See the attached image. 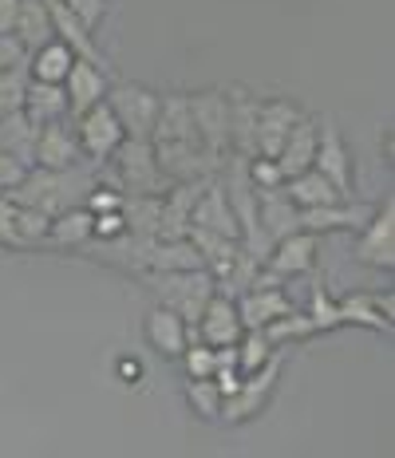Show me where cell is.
Masks as SVG:
<instances>
[{"label":"cell","mask_w":395,"mask_h":458,"mask_svg":"<svg viewBox=\"0 0 395 458\" xmlns=\"http://www.w3.org/2000/svg\"><path fill=\"white\" fill-rule=\"evenodd\" d=\"M99 182V174H95V166H72V170H40L32 166L24 174V182L16 190H8V202L13 206H28V209H40V214L56 217L64 214V209H75L83 206V198L95 190Z\"/></svg>","instance_id":"1"},{"label":"cell","mask_w":395,"mask_h":458,"mask_svg":"<svg viewBox=\"0 0 395 458\" xmlns=\"http://www.w3.org/2000/svg\"><path fill=\"white\" fill-rule=\"evenodd\" d=\"M147 284L162 297V309H170L182 324L194 328L214 297V276L210 269H186V273H147Z\"/></svg>","instance_id":"2"},{"label":"cell","mask_w":395,"mask_h":458,"mask_svg":"<svg viewBox=\"0 0 395 458\" xmlns=\"http://www.w3.org/2000/svg\"><path fill=\"white\" fill-rule=\"evenodd\" d=\"M115 190L123 194H147V198H162L170 190L167 174L159 170L150 150V139H123L119 150H115Z\"/></svg>","instance_id":"3"},{"label":"cell","mask_w":395,"mask_h":458,"mask_svg":"<svg viewBox=\"0 0 395 458\" xmlns=\"http://www.w3.org/2000/svg\"><path fill=\"white\" fill-rule=\"evenodd\" d=\"M103 103H107L111 114L119 119L127 139H150L162 95H154L150 88H142V83H115V88H107V99Z\"/></svg>","instance_id":"4"},{"label":"cell","mask_w":395,"mask_h":458,"mask_svg":"<svg viewBox=\"0 0 395 458\" xmlns=\"http://www.w3.org/2000/svg\"><path fill=\"white\" fill-rule=\"evenodd\" d=\"M316 250H321V237L296 229L293 237H285V242H277L273 250H269L262 273H257V284H285V281H293V276L313 273Z\"/></svg>","instance_id":"5"},{"label":"cell","mask_w":395,"mask_h":458,"mask_svg":"<svg viewBox=\"0 0 395 458\" xmlns=\"http://www.w3.org/2000/svg\"><path fill=\"white\" fill-rule=\"evenodd\" d=\"M190 123L198 142L214 158H229V95L226 91H194L186 95Z\"/></svg>","instance_id":"6"},{"label":"cell","mask_w":395,"mask_h":458,"mask_svg":"<svg viewBox=\"0 0 395 458\" xmlns=\"http://www.w3.org/2000/svg\"><path fill=\"white\" fill-rule=\"evenodd\" d=\"M277 379H281V360H269L265 368L249 371V376H242V387L234 391V395L221 399V423H249L262 407L269 403V395H273Z\"/></svg>","instance_id":"7"},{"label":"cell","mask_w":395,"mask_h":458,"mask_svg":"<svg viewBox=\"0 0 395 458\" xmlns=\"http://www.w3.org/2000/svg\"><path fill=\"white\" fill-rule=\"evenodd\" d=\"M313 170L329 178L332 190L344 198V202H356V198H352V155H348V142H344V135L336 131V123H324V127H316Z\"/></svg>","instance_id":"8"},{"label":"cell","mask_w":395,"mask_h":458,"mask_svg":"<svg viewBox=\"0 0 395 458\" xmlns=\"http://www.w3.org/2000/svg\"><path fill=\"white\" fill-rule=\"evenodd\" d=\"M356 261L372 265V269H391L395 265V198H388V202L360 225Z\"/></svg>","instance_id":"9"},{"label":"cell","mask_w":395,"mask_h":458,"mask_svg":"<svg viewBox=\"0 0 395 458\" xmlns=\"http://www.w3.org/2000/svg\"><path fill=\"white\" fill-rule=\"evenodd\" d=\"M75 139H80V150L91 162H103V158H111L115 150H119V142L127 135H123L119 119L111 114L107 103H99V107L83 111L80 119H75Z\"/></svg>","instance_id":"10"},{"label":"cell","mask_w":395,"mask_h":458,"mask_svg":"<svg viewBox=\"0 0 395 458\" xmlns=\"http://www.w3.org/2000/svg\"><path fill=\"white\" fill-rule=\"evenodd\" d=\"M83 162L80 139H75V127L67 119L47 123V127L36 131V147H32V166L40 170H72Z\"/></svg>","instance_id":"11"},{"label":"cell","mask_w":395,"mask_h":458,"mask_svg":"<svg viewBox=\"0 0 395 458\" xmlns=\"http://www.w3.org/2000/svg\"><path fill=\"white\" fill-rule=\"evenodd\" d=\"M301 119L305 114L288 99L262 103V107H257V131H253V158H273L277 150H281V142L288 139V131Z\"/></svg>","instance_id":"12"},{"label":"cell","mask_w":395,"mask_h":458,"mask_svg":"<svg viewBox=\"0 0 395 458\" xmlns=\"http://www.w3.org/2000/svg\"><path fill=\"white\" fill-rule=\"evenodd\" d=\"M234 304H237V320H242L245 332H262L273 320L293 312V301L285 297L281 284H253V289L242 293Z\"/></svg>","instance_id":"13"},{"label":"cell","mask_w":395,"mask_h":458,"mask_svg":"<svg viewBox=\"0 0 395 458\" xmlns=\"http://www.w3.org/2000/svg\"><path fill=\"white\" fill-rule=\"evenodd\" d=\"M214 182V178H210ZM206 182H175L159 202V242H178L190 233V214H194L198 194Z\"/></svg>","instance_id":"14"},{"label":"cell","mask_w":395,"mask_h":458,"mask_svg":"<svg viewBox=\"0 0 395 458\" xmlns=\"http://www.w3.org/2000/svg\"><path fill=\"white\" fill-rule=\"evenodd\" d=\"M107 88H111V83H107V72L95 68V64L75 60V64H72V72H67V80H64L67 114H72V119H80L83 111L99 107V103L107 99Z\"/></svg>","instance_id":"15"},{"label":"cell","mask_w":395,"mask_h":458,"mask_svg":"<svg viewBox=\"0 0 395 458\" xmlns=\"http://www.w3.org/2000/svg\"><path fill=\"white\" fill-rule=\"evenodd\" d=\"M296 217H301V209L293 206V198H288L285 190H257V225H262L269 250L301 229Z\"/></svg>","instance_id":"16"},{"label":"cell","mask_w":395,"mask_h":458,"mask_svg":"<svg viewBox=\"0 0 395 458\" xmlns=\"http://www.w3.org/2000/svg\"><path fill=\"white\" fill-rule=\"evenodd\" d=\"M242 320H237V304L229 301V297H210L206 304V312L198 317L194 324V336L202 344H210V348H226V344H237L242 340Z\"/></svg>","instance_id":"17"},{"label":"cell","mask_w":395,"mask_h":458,"mask_svg":"<svg viewBox=\"0 0 395 458\" xmlns=\"http://www.w3.org/2000/svg\"><path fill=\"white\" fill-rule=\"evenodd\" d=\"M340 304V324H364L375 332H391V317H395V301L391 293H348Z\"/></svg>","instance_id":"18"},{"label":"cell","mask_w":395,"mask_h":458,"mask_svg":"<svg viewBox=\"0 0 395 458\" xmlns=\"http://www.w3.org/2000/svg\"><path fill=\"white\" fill-rule=\"evenodd\" d=\"M190 225L242 242L237 222H234V209H229V202H226V190H221V182H206V190H202L198 202H194V214H190Z\"/></svg>","instance_id":"19"},{"label":"cell","mask_w":395,"mask_h":458,"mask_svg":"<svg viewBox=\"0 0 395 458\" xmlns=\"http://www.w3.org/2000/svg\"><path fill=\"white\" fill-rule=\"evenodd\" d=\"M316 127L321 123L313 119H301L293 131H288V139L281 142V150L273 155L277 170H281V178L288 182V178L305 174V170H313V155H316Z\"/></svg>","instance_id":"20"},{"label":"cell","mask_w":395,"mask_h":458,"mask_svg":"<svg viewBox=\"0 0 395 458\" xmlns=\"http://www.w3.org/2000/svg\"><path fill=\"white\" fill-rule=\"evenodd\" d=\"M147 340H150V348L159 352V356H167V360H178L182 352H186V344H190V324H182L170 309H150L147 312Z\"/></svg>","instance_id":"21"},{"label":"cell","mask_w":395,"mask_h":458,"mask_svg":"<svg viewBox=\"0 0 395 458\" xmlns=\"http://www.w3.org/2000/svg\"><path fill=\"white\" fill-rule=\"evenodd\" d=\"M257 107L245 91H229V155L253 158V131H257Z\"/></svg>","instance_id":"22"},{"label":"cell","mask_w":395,"mask_h":458,"mask_svg":"<svg viewBox=\"0 0 395 458\" xmlns=\"http://www.w3.org/2000/svg\"><path fill=\"white\" fill-rule=\"evenodd\" d=\"M301 229L305 233H332V229H360L368 222V214H364V206L356 202H332V206H316V209H301Z\"/></svg>","instance_id":"23"},{"label":"cell","mask_w":395,"mask_h":458,"mask_svg":"<svg viewBox=\"0 0 395 458\" xmlns=\"http://www.w3.org/2000/svg\"><path fill=\"white\" fill-rule=\"evenodd\" d=\"M24 114H28V123H32V127H47V123L67 119L64 83H36V80H28Z\"/></svg>","instance_id":"24"},{"label":"cell","mask_w":395,"mask_h":458,"mask_svg":"<svg viewBox=\"0 0 395 458\" xmlns=\"http://www.w3.org/2000/svg\"><path fill=\"white\" fill-rule=\"evenodd\" d=\"M72 64H75L72 47L52 36V40L40 44L36 52H28V80H36V83H64L67 72H72Z\"/></svg>","instance_id":"25"},{"label":"cell","mask_w":395,"mask_h":458,"mask_svg":"<svg viewBox=\"0 0 395 458\" xmlns=\"http://www.w3.org/2000/svg\"><path fill=\"white\" fill-rule=\"evenodd\" d=\"M91 222H95V217H91L83 206L64 209V214L52 217V229H47V245H56V250H80V245L91 242Z\"/></svg>","instance_id":"26"},{"label":"cell","mask_w":395,"mask_h":458,"mask_svg":"<svg viewBox=\"0 0 395 458\" xmlns=\"http://www.w3.org/2000/svg\"><path fill=\"white\" fill-rule=\"evenodd\" d=\"M288 198H293L296 209H316V206H332V202H344L340 194L332 190V182L324 174H316V170H305V174L288 178L281 186Z\"/></svg>","instance_id":"27"},{"label":"cell","mask_w":395,"mask_h":458,"mask_svg":"<svg viewBox=\"0 0 395 458\" xmlns=\"http://www.w3.org/2000/svg\"><path fill=\"white\" fill-rule=\"evenodd\" d=\"M13 36L24 44V52H36L40 44L52 40V13H47V4H40V0H21Z\"/></svg>","instance_id":"28"},{"label":"cell","mask_w":395,"mask_h":458,"mask_svg":"<svg viewBox=\"0 0 395 458\" xmlns=\"http://www.w3.org/2000/svg\"><path fill=\"white\" fill-rule=\"evenodd\" d=\"M186 269H202L198 250L178 237V242H154L150 257H147V273H186Z\"/></svg>","instance_id":"29"},{"label":"cell","mask_w":395,"mask_h":458,"mask_svg":"<svg viewBox=\"0 0 395 458\" xmlns=\"http://www.w3.org/2000/svg\"><path fill=\"white\" fill-rule=\"evenodd\" d=\"M186 242L198 250L202 269H210V273L226 269V265L237 257V250H242V242H234V237H221V233H210V229H194V225H190Z\"/></svg>","instance_id":"30"},{"label":"cell","mask_w":395,"mask_h":458,"mask_svg":"<svg viewBox=\"0 0 395 458\" xmlns=\"http://www.w3.org/2000/svg\"><path fill=\"white\" fill-rule=\"evenodd\" d=\"M36 131H40V127H32L24 111L4 114V119H0V155H13V158H21V162H28V166H32Z\"/></svg>","instance_id":"31"},{"label":"cell","mask_w":395,"mask_h":458,"mask_svg":"<svg viewBox=\"0 0 395 458\" xmlns=\"http://www.w3.org/2000/svg\"><path fill=\"white\" fill-rule=\"evenodd\" d=\"M159 202L162 198H147V194H123V222H127V233L139 237H159Z\"/></svg>","instance_id":"32"},{"label":"cell","mask_w":395,"mask_h":458,"mask_svg":"<svg viewBox=\"0 0 395 458\" xmlns=\"http://www.w3.org/2000/svg\"><path fill=\"white\" fill-rule=\"evenodd\" d=\"M269 360H273V344L265 340V332H242V340H237V371L249 376V371L265 368Z\"/></svg>","instance_id":"33"},{"label":"cell","mask_w":395,"mask_h":458,"mask_svg":"<svg viewBox=\"0 0 395 458\" xmlns=\"http://www.w3.org/2000/svg\"><path fill=\"white\" fill-rule=\"evenodd\" d=\"M24 95H28V64L0 75V119L24 111Z\"/></svg>","instance_id":"34"},{"label":"cell","mask_w":395,"mask_h":458,"mask_svg":"<svg viewBox=\"0 0 395 458\" xmlns=\"http://www.w3.org/2000/svg\"><path fill=\"white\" fill-rule=\"evenodd\" d=\"M47 229H52V217L47 214L28 209V206H16V237H21V250H28V245H44Z\"/></svg>","instance_id":"35"},{"label":"cell","mask_w":395,"mask_h":458,"mask_svg":"<svg viewBox=\"0 0 395 458\" xmlns=\"http://www.w3.org/2000/svg\"><path fill=\"white\" fill-rule=\"evenodd\" d=\"M265 332V340L273 344H285V340H308V336H316V328H313V320L305 317V312H288V317H281V320H273L269 328H262Z\"/></svg>","instance_id":"36"},{"label":"cell","mask_w":395,"mask_h":458,"mask_svg":"<svg viewBox=\"0 0 395 458\" xmlns=\"http://www.w3.org/2000/svg\"><path fill=\"white\" fill-rule=\"evenodd\" d=\"M186 399H190V407L202 415V419H218L221 415V391L214 379H190V387H186Z\"/></svg>","instance_id":"37"},{"label":"cell","mask_w":395,"mask_h":458,"mask_svg":"<svg viewBox=\"0 0 395 458\" xmlns=\"http://www.w3.org/2000/svg\"><path fill=\"white\" fill-rule=\"evenodd\" d=\"M305 317L313 320L316 332H332V328H340V304H336V297H329L324 289H316L313 301H308V312H305Z\"/></svg>","instance_id":"38"},{"label":"cell","mask_w":395,"mask_h":458,"mask_svg":"<svg viewBox=\"0 0 395 458\" xmlns=\"http://www.w3.org/2000/svg\"><path fill=\"white\" fill-rule=\"evenodd\" d=\"M178 360L190 379H214V348H210V344H202V340L186 344V352H182Z\"/></svg>","instance_id":"39"},{"label":"cell","mask_w":395,"mask_h":458,"mask_svg":"<svg viewBox=\"0 0 395 458\" xmlns=\"http://www.w3.org/2000/svg\"><path fill=\"white\" fill-rule=\"evenodd\" d=\"M123 206V190H115V186H103V182H95V190L88 198H83V209L95 217V214H115V209Z\"/></svg>","instance_id":"40"},{"label":"cell","mask_w":395,"mask_h":458,"mask_svg":"<svg viewBox=\"0 0 395 458\" xmlns=\"http://www.w3.org/2000/svg\"><path fill=\"white\" fill-rule=\"evenodd\" d=\"M249 182L257 190H281L285 178H281V170H277L273 158H249Z\"/></svg>","instance_id":"41"},{"label":"cell","mask_w":395,"mask_h":458,"mask_svg":"<svg viewBox=\"0 0 395 458\" xmlns=\"http://www.w3.org/2000/svg\"><path fill=\"white\" fill-rule=\"evenodd\" d=\"M60 4H64L67 13H72L83 28H88V32L103 21V13H107V0H60Z\"/></svg>","instance_id":"42"},{"label":"cell","mask_w":395,"mask_h":458,"mask_svg":"<svg viewBox=\"0 0 395 458\" xmlns=\"http://www.w3.org/2000/svg\"><path fill=\"white\" fill-rule=\"evenodd\" d=\"M24 64H28L24 44L16 40L13 32H4V36H0V75H4V72H13V68H24Z\"/></svg>","instance_id":"43"},{"label":"cell","mask_w":395,"mask_h":458,"mask_svg":"<svg viewBox=\"0 0 395 458\" xmlns=\"http://www.w3.org/2000/svg\"><path fill=\"white\" fill-rule=\"evenodd\" d=\"M127 233V222H123V214L115 209V214H95L91 222V242H111V237Z\"/></svg>","instance_id":"44"},{"label":"cell","mask_w":395,"mask_h":458,"mask_svg":"<svg viewBox=\"0 0 395 458\" xmlns=\"http://www.w3.org/2000/svg\"><path fill=\"white\" fill-rule=\"evenodd\" d=\"M28 162L21 158H13V155H0V194H8V190H16L24 182V174H28Z\"/></svg>","instance_id":"45"},{"label":"cell","mask_w":395,"mask_h":458,"mask_svg":"<svg viewBox=\"0 0 395 458\" xmlns=\"http://www.w3.org/2000/svg\"><path fill=\"white\" fill-rule=\"evenodd\" d=\"M0 245H13L21 250V237H16V206L0 194Z\"/></svg>","instance_id":"46"},{"label":"cell","mask_w":395,"mask_h":458,"mask_svg":"<svg viewBox=\"0 0 395 458\" xmlns=\"http://www.w3.org/2000/svg\"><path fill=\"white\" fill-rule=\"evenodd\" d=\"M16 13H21V0H0V36L16 28Z\"/></svg>","instance_id":"47"},{"label":"cell","mask_w":395,"mask_h":458,"mask_svg":"<svg viewBox=\"0 0 395 458\" xmlns=\"http://www.w3.org/2000/svg\"><path fill=\"white\" fill-rule=\"evenodd\" d=\"M40 4H47V8H52V4H60V0H40Z\"/></svg>","instance_id":"48"}]
</instances>
